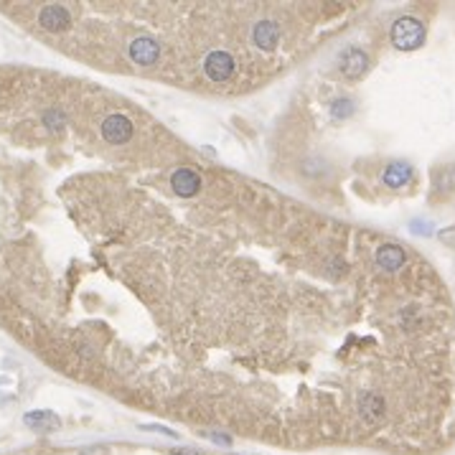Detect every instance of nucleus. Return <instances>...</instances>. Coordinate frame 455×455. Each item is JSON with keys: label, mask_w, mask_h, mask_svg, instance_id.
<instances>
[{"label": "nucleus", "mask_w": 455, "mask_h": 455, "mask_svg": "<svg viewBox=\"0 0 455 455\" xmlns=\"http://www.w3.org/2000/svg\"><path fill=\"white\" fill-rule=\"evenodd\" d=\"M359 415H362L367 422H379V419L384 417L382 397H376V394H364L362 402H359Z\"/></svg>", "instance_id": "f8f14e48"}, {"label": "nucleus", "mask_w": 455, "mask_h": 455, "mask_svg": "<svg viewBox=\"0 0 455 455\" xmlns=\"http://www.w3.org/2000/svg\"><path fill=\"white\" fill-rule=\"evenodd\" d=\"M390 36H392L394 49L415 51L422 46V41H425V26H422L417 18H412V15H402L399 21H394Z\"/></svg>", "instance_id": "f257e3e1"}, {"label": "nucleus", "mask_w": 455, "mask_h": 455, "mask_svg": "<svg viewBox=\"0 0 455 455\" xmlns=\"http://www.w3.org/2000/svg\"><path fill=\"white\" fill-rule=\"evenodd\" d=\"M237 69V61L226 51H211L209 56L203 59V74L214 82H226Z\"/></svg>", "instance_id": "f03ea898"}, {"label": "nucleus", "mask_w": 455, "mask_h": 455, "mask_svg": "<svg viewBox=\"0 0 455 455\" xmlns=\"http://www.w3.org/2000/svg\"><path fill=\"white\" fill-rule=\"evenodd\" d=\"M46 125L54 128V130H61V128H64V117L59 115V112H49V115H46Z\"/></svg>", "instance_id": "4468645a"}, {"label": "nucleus", "mask_w": 455, "mask_h": 455, "mask_svg": "<svg viewBox=\"0 0 455 455\" xmlns=\"http://www.w3.org/2000/svg\"><path fill=\"white\" fill-rule=\"evenodd\" d=\"M176 455H201L199 450H173Z\"/></svg>", "instance_id": "2eb2a0df"}, {"label": "nucleus", "mask_w": 455, "mask_h": 455, "mask_svg": "<svg viewBox=\"0 0 455 455\" xmlns=\"http://www.w3.org/2000/svg\"><path fill=\"white\" fill-rule=\"evenodd\" d=\"M132 132H135V128H132L128 115H109V117H105V123H102V137L112 145L128 143L132 137Z\"/></svg>", "instance_id": "7ed1b4c3"}, {"label": "nucleus", "mask_w": 455, "mask_h": 455, "mask_svg": "<svg viewBox=\"0 0 455 455\" xmlns=\"http://www.w3.org/2000/svg\"><path fill=\"white\" fill-rule=\"evenodd\" d=\"M23 419H26V425H29L31 430H36V433H51V430H59V427H61V419H59L54 412H46V410L29 412Z\"/></svg>", "instance_id": "9d476101"}, {"label": "nucleus", "mask_w": 455, "mask_h": 455, "mask_svg": "<svg viewBox=\"0 0 455 455\" xmlns=\"http://www.w3.org/2000/svg\"><path fill=\"white\" fill-rule=\"evenodd\" d=\"M382 178L390 188H405L412 178V168L407 166V163H402V160H397V163H392V166L384 171Z\"/></svg>", "instance_id": "9b49d317"}, {"label": "nucleus", "mask_w": 455, "mask_h": 455, "mask_svg": "<svg viewBox=\"0 0 455 455\" xmlns=\"http://www.w3.org/2000/svg\"><path fill=\"white\" fill-rule=\"evenodd\" d=\"M405 262H407V254L399 245H382L376 249V265L382 270H387V272H397Z\"/></svg>", "instance_id": "1a4fd4ad"}, {"label": "nucleus", "mask_w": 455, "mask_h": 455, "mask_svg": "<svg viewBox=\"0 0 455 455\" xmlns=\"http://www.w3.org/2000/svg\"><path fill=\"white\" fill-rule=\"evenodd\" d=\"M331 112H333V117L344 120V117H348L351 112H354V102L346 100V97H341V100H336V102L331 105Z\"/></svg>", "instance_id": "ddd939ff"}, {"label": "nucleus", "mask_w": 455, "mask_h": 455, "mask_svg": "<svg viewBox=\"0 0 455 455\" xmlns=\"http://www.w3.org/2000/svg\"><path fill=\"white\" fill-rule=\"evenodd\" d=\"M160 56V44L151 36H137L130 44V59L137 66H151Z\"/></svg>", "instance_id": "20e7f679"}, {"label": "nucleus", "mask_w": 455, "mask_h": 455, "mask_svg": "<svg viewBox=\"0 0 455 455\" xmlns=\"http://www.w3.org/2000/svg\"><path fill=\"white\" fill-rule=\"evenodd\" d=\"M171 188H173L176 196H196L199 194V188H201V176L191 171V168H178L173 176H171Z\"/></svg>", "instance_id": "423d86ee"}, {"label": "nucleus", "mask_w": 455, "mask_h": 455, "mask_svg": "<svg viewBox=\"0 0 455 455\" xmlns=\"http://www.w3.org/2000/svg\"><path fill=\"white\" fill-rule=\"evenodd\" d=\"M38 21H41V26L49 31H54V33H59V31H66L69 26H72V18H69V10H66L64 6H46L44 10H41V15H38Z\"/></svg>", "instance_id": "6e6552de"}, {"label": "nucleus", "mask_w": 455, "mask_h": 455, "mask_svg": "<svg viewBox=\"0 0 455 455\" xmlns=\"http://www.w3.org/2000/svg\"><path fill=\"white\" fill-rule=\"evenodd\" d=\"M339 69L344 77H348V79H359V77H364L369 69V56L362 49H348V51H344V56H341Z\"/></svg>", "instance_id": "39448f33"}, {"label": "nucleus", "mask_w": 455, "mask_h": 455, "mask_svg": "<svg viewBox=\"0 0 455 455\" xmlns=\"http://www.w3.org/2000/svg\"><path fill=\"white\" fill-rule=\"evenodd\" d=\"M252 41L260 51H272L280 41V26L275 21H260L252 29Z\"/></svg>", "instance_id": "0eeeda50"}]
</instances>
